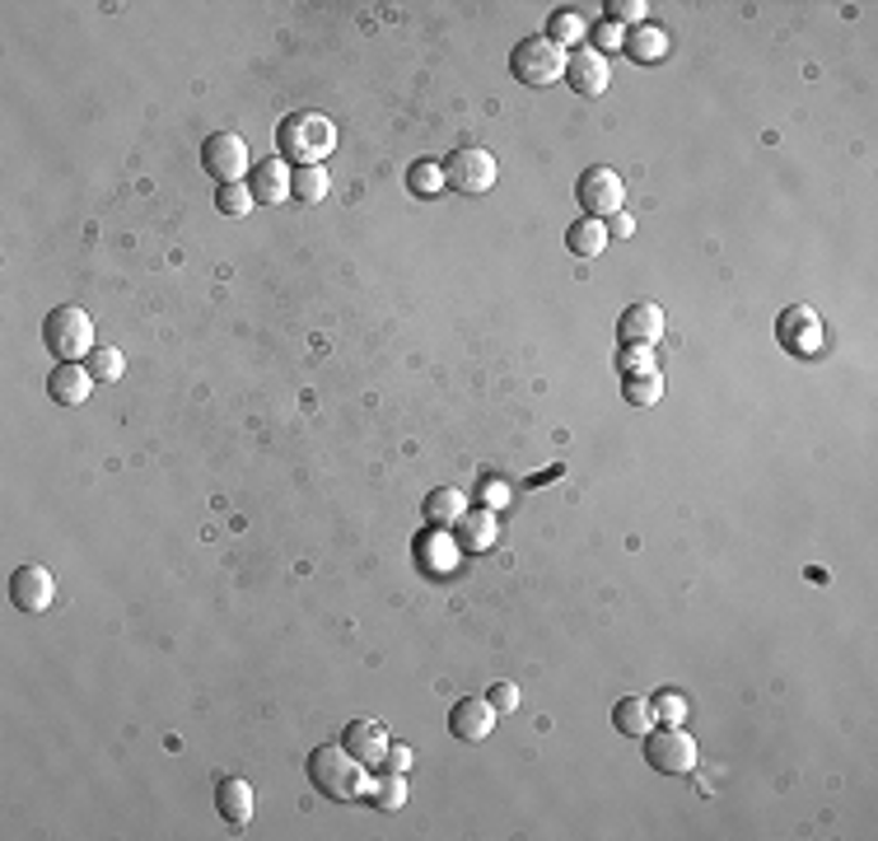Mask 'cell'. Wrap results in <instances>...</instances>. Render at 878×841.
Returning <instances> with one entry per match:
<instances>
[{
    "mask_svg": "<svg viewBox=\"0 0 878 841\" xmlns=\"http://www.w3.org/2000/svg\"><path fill=\"white\" fill-rule=\"evenodd\" d=\"M309 781H313L318 794H327V800L355 804V800H365L369 794L374 776H369L365 762L351 757L341 743H323V748H313V757H309Z\"/></svg>",
    "mask_w": 878,
    "mask_h": 841,
    "instance_id": "1",
    "label": "cell"
},
{
    "mask_svg": "<svg viewBox=\"0 0 878 841\" xmlns=\"http://www.w3.org/2000/svg\"><path fill=\"white\" fill-rule=\"evenodd\" d=\"M276 150H280V160H294L300 168L323 164L327 154L337 150V122L327 117V113H313V108H304V113H290L276 127Z\"/></svg>",
    "mask_w": 878,
    "mask_h": 841,
    "instance_id": "2",
    "label": "cell"
},
{
    "mask_svg": "<svg viewBox=\"0 0 878 841\" xmlns=\"http://www.w3.org/2000/svg\"><path fill=\"white\" fill-rule=\"evenodd\" d=\"M42 347L61 361H89L93 351V318L80 304H57L52 314L42 318Z\"/></svg>",
    "mask_w": 878,
    "mask_h": 841,
    "instance_id": "3",
    "label": "cell"
},
{
    "mask_svg": "<svg viewBox=\"0 0 878 841\" xmlns=\"http://www.w3.org/2000/svg\"><path fill=\"white\" fill-rule=\"evenodd\" d=\"M566 61H570L566 47H556L547 34H538V38H524L510 52V71H514V80H519V85L547 89V85H556L561 75H566Z\"/></svg>",
    "mask_w": 878,
    "mask_h": 841,
    "instance_id": "4",
    "label": "cell"
},
{
    "mask_svg": "<svg viewBox=\"0 0 878 841\" xmlns=\"http://www.w3.org/2000/svg\"><path fill=\"white\" fill-rule=\"evenodd\" d=\"M500 168H496V154L481 150V146H459L444 160V183L463 197H486L496 187Z\"/></svg>",
    "mask_w": 878,
    "mask_h": 841,
    "instance_id": "5",
    "label": "cell"
},
{
    "mask_svg": "<svg viewBox=\"0 0 878 841\" xmlns=\"http://www.w3.org/2000/svg\"><path fill=\"white\" fill-rule=\"evenodd\" d=\"M645 762L664 776H687L701 762V748L682 725H664V729H650L645 735Z\"/></svg>",
    "mask_w": 878,
    "mask_h": 841,
    "instance_id": "6",
    "label": "cell"
},
{
    "mask_svg": "<svg viewBox=\"0 0 878 841\" xmlns=\"http://www.w3.org/2000/svg\"><path fill=\"white\" fill-rule=\"evenodd\" d=\"M575 201L585 206V215H593V221H607V215L626 211V183H622L617 168L593 164V168H585V174H579Z\"/></svg>",
    "mask_w": 878,
    "mask_h": 841,
    "instance_id": "7",
    "label": "cell"
},
{
    "mask_svg": "<svg viewBox=\"0 0 878 841\" xmlns=\"http://www.w3.org/2000/svg\"><path fill=\"white\" fill-rule=\"evenodd\" d=\"M248 146H243V136L239 131H215V136H206V146H201V168L225 187V183H243V174H248Z\"/></svg>",
    "mask_w": 878,
    "mask_h": 841,
    "instance_id": "8",
    "label": "cell"
},
{
    "mask_svg": "<svg viewBox=\"0 0 878 841\" xmlns=\"http://www.w3.org/2000/svg\"><path fill=\"white\" fill-rule=\"evenodd\" d=\"M776 341L799 361H813L823 351V318L813 314L808 304H790L786 314L776 318Z\"/></svg>",
    "mask_w": 878,
    "mask_h": 841,
    "instance_id": "9",
    "label": "cell"
},
{
    "mask_svg": "<svg viewBox=\"0 0 878 841\" xmlns=\"http://www.w3.org/2000/svg\"><path fill=\"white\" fill-rule=\"evenodd\" d=\"M10 599H14V607H20V613H47V607H52V599H57L52 570L38 566V561H24V566L10 575Z\"/></svg>",
    "mask_w": 878,
    "mask_h": 841,
    "instance_id": "10",
    "label": "cell"
},
{
    "mask_svg": "<svg viewBox=\"0 0 878 841\" xmlns=\"http://www.w3.org/2000/svg\"><path fill=\"white\" fill-rule=\"evenodd\" d=\"M491 729H496V706L486 696H463V701H453V711H449V735L459 739V743H481V739H491Z\"/></svg>",
    "mask_w": 878,
    "mask_h": 841,
    "instance_id": "11",
    "label": "cell"
},
{
    "mask_svg": "<svg viewBox=\"0 0 878 841\" xmlns=\"http://www.w3.org/2000/svg\"><path fill=\"white\" fill-rule=\"evenodd\" d=\"M566 80L575 93H585V99H599V93L613 85V66H607L603 52H593V47H579L566 61Z\"/></svg>",
    "mask_w": 878,
    "mask_h": 841,
    "instance_id": "12",
    "label": "cell"
},
{
    "mask_svg": "<svg viewBox=\"0 0 878 841\" xmlns=\"http://www.w3.org/2000/svg\"><path fill=\"white\" fill-rule=\"evenodd\" d=\"M341 748H347L351 757H360V762H365V767L374 771V767H384V757H388V748H393V739H388L384 720H351L347 735H341Z\"/></svg>",
    "mask_w": 878,
    "mask_h": 841,
    "instance_id": "13",
    "label": "cell"
},
{
    "mask_svg": "<svg viewBox=\"0 0 878 841\" xmlns=\"http://www.w3.org/2000/svg\"><path fill=\"white\" fill-rule=\"evenodd\" d=\"M658 337H664V309L658 304L640 300L617 318V341L622 347H654Z\"/></svg>",
    "mask_w": 878,
    "mask_h": 841,
    "instance_id": "14",
    "label": "cell"
},
{
    "mask_svg": "<svg viewBox=\"0 0 878 841\" xmlns=\"http://www.w3.org/2000/svg\"><path fill=\"white\" fill-rule=\"evenodd\" d=\"M93 384H99V379L89 374V365L61 361V365L52 369V379H47V393H52V402H61V407H80V402H89Z\"/></svg>",
    "mask_w": 878,
    "mask_h": 841,
    "instance_id": "15",
    "label": "cell"
},
{
    "mask_svg": "<svg viewBox=\"0 0 878 841\" xmlns=\"http://www.w3.org/2000/svg\"><path fill=\"white\" fill-rule=\"evenodd\" d=\"M215 808H220V818H225L229 828H243V823H253L258 794H253V786H248L243 776H225V781L215 786Z\"/></svg>",
    "mask_w": 878,
    "mask_h": 841,
    "instance_id": "16",
    "label": "cell"
},
{
    "mask_svg": "<svg viewBox=\"0 0 878 841\" xmlns=\"http://www.w3.org/2000/svg\"><path fill=\"white\" fill-rule=\"evenodd\" d=\"M290 164L286 160H258L253 164V178H248V187H253V201L258 206H280V201H290Z\"/></svg>",
    "mask_w": 878,
    "mask_h": 841,
    "instance_id": "17",
    "label": "cell"
},
{
    "mask_svg": "<svg viewBox=\"0 0 878 841\" xmlns=\"http://www.w3.org/2000/svg\"><path fill=\"white\" fill-rule=\"evenodd\" d=\"M496 538H500L496 510L477 505V510H467L463 519H459V548H467V552H491V548H496Z\"/></svg>",
    "mask_w": 878,
    "mask_h": 841,
    "instance_id": "18",
    "label": "cell"
},
{
    "mask_svg": "<svg viewBox=\"0 0 878 841\" xmlns=\"http://www.w3.org/2000/svg\"><path fill=\"white\" fill-rule=\"evenodd\" d=\"M622 52L631 57V61H640V66H654V61H664V57H668V34H664V28H654V24L626 28Z\"/></svg>",
    "mask_w": 878,
    "mask_h": 841,
    "instance_id": "19",
    "label": "cell"
},
{
    "mask_svg": "<svg viewBox=\"0 0 878 841\" xmlns=\"http://www.w3.org/2000/svg\"><path fill=\"white\" fill-rule=\"evenodd\" d=\"M613 725H617V735H626V739H645L654 729L650 696H622L613 706Z\"/></svg>",
    "mask_w": 878,
    "mask_h": 841,
    "instance_id": "20",
    "label": "cell"
},
{
    "mask_svg": "<svg viewBox=\"0 0 878 841\" xmlns=\"http://www.w3.org/2000/svg\"><path fill=\"white\" fill-rule=\"evenodd\" d=\"M566 248L575 258H599L603 248H607V225L603 221H593V215H579V221L566 229Z\"/></svg>",
    "mask_w": 878,
    "mask_h": 841,
    "instance_id": "21",
    "label": "cell"
},
{
    "mask_svg": "<svg viewBox=\"0 0 878 841\" xmlns=\"http://www.w3.org/2000/svg\"><path fill=\"white\" fill-rule=\"evenodd\" d=\"M463 514H467V495H463V491L439 487V491L426 495V519H430V528H449V524H459Z\"/></svg>",
    "mask_w": 878,
    "mask_h": 841,
    "instance_id": "22",
    "label": "cell"
},
{
    "mask_svg": "<svg viewBox=\"0 0 878 841\" xmlns=\"http://www.w3.org/2000/svg\"><path fill=\"white\" fill-rule=\"evenodd\" d=\"M547 38H552L556 47H579V42L589 38L585 14H579V10H556L552 24H547Z\"/></svg>",
    "mask_w": 878,
    "mask_h": 841,
    "instance_id": "23",
    "label": "cell"
},
{
    "mask_svg": "<svg viewBox=\"0 0 878 841\" xmlns=\"http://www.w3.org/2000/svg\"><path fill=\"white\" fill-rule=\"evenodd\" d=\"M365 800H369L374 808H384V814H393V808L406 804V776H402V771H384L379 781L369 786Z\"/></svg>",
    "mask_w": 878,
    "mask_h": 841,
    "instance_id": "24",
    "label": "cell"
},
{
    "mask_svg": "<svg viewBox=\"0 0 878 841\" xmlns=\"http://www.w3.org/2000/svg\"><path fill=\"white\" fill-rule=\"evenodd\" d=\"M406 187H412V192L416 197H439V192H444V164H439V160H416L412 168H406Z\"/></svg>",
    "mask_w": 878,
    "mask_h": 841,
    "instance_id": "25",
    "label": "cell"
},
{
    "mask_svg": "<svg viewBox=\"0 0 878 841\" xmlns=\"http://www.w3.org/2000/svg\"><path fill=\"white\" fill-rule=\"evenodd\" d=\"M290 197H294V201H304V206L323 201V197H327V168H323V164H313V168H294V178H290Z\"/></svg>",
    "mask_w": 878,
    "mask_h": 841,
    "instance_id": "26",
    "label": "cell"
},
{
    "mask_svg": "<svg viewBox=\"0 0 878 841\" xmlns=\"http://www.w3.org/2000/svg\"><path fill=\"white\" fill-rule=\"evenodd\" d=\"M622 393H626V402H631V407H654V402L664 398V379H658L654 369H650V374H626Z\"/></svg>",
    "mask_w": 878,
    "mask_h": 841,
    "instance_id": "27",
    "label": "cell"
},
{
    "mask_svg": "<svg viewBox=\"0 0 878 841\" xmlns=\"http://www.w3.org/2000/svg\"><path fill=\"white\" fill-rule=\"evenodd\" d=\"M89 374L99 384H117L122 374H127V355H122L117 347H93L89 351Z\"/></svg>",
    "mask_w": 878,
    "mask_h": 841,
    "instance_id": "28",
    "label": "cell"
},
{
    "mask_svg": "<svg viewBox=\"0 0 878 841\" xmlns=\"http://www.w3.org/2000/svg\"><path fill=\"white\" fill-rule=\"evenodd\" d=\"M215 206L239 221V215L253 211V187H248V183H225V187L215 192Z\"/></svg>",
    "mask_w": 878,
    "mask_h": 841,
    "instance_id": "29",
    "label": "cell"
},
{
    "mask_svg": "<svg viewBox=\"0 0 878 841\" xmlns=\"http://www.w3.org/2000/svg\"><path fill=\"white\" fill-rule=\"evenodd\" d=\"M603 10H607V24H617V28H640L650 14L645 0H607Z\"/></svg>",
    "mask_w": 878,
    "mask_h": 841,
    "instance_id": "30",
    "label": "cell"
},
{
    "mask_svg": "<svg viewBox=\"0 0 878 841\" xmlns=\"http://www.w3.org/2000/svg\"><path fill=\"white\" fill-rule=\"evenodd\" d=\"M650 711H654V720H664V725H682L687 720V696L682 692H654Z\"/></svg>",
    "mask_w": 878,
    "mask_h": 841,
    "instance_id": "31",
    "label": "cell"
},
{
    "mask_svg": "<svg viewBox=\"0 0 878 841\" xmlns=\"http://www.w3.org/2000/svg\"><path fill=\"white\" fill-rule=\"evenodd\" d=\"M617 369L622 374H650L654 369V347H622L617 351Z\"/></svg>",
    "mask_w": 878,
    "mask_h": 841,
    "instance_id": "32",
    "label": "cell"
},
{
    "mask_svg": "<svg viewBox=\"0 0 878 841\" xmlns=\"http://www.w3.org/2000/svg\"><path fill=\"white\" fill-rule=\"evenodd\" d=\"M589 38H593V52H603V57H607V52H622V42H626V28H617V24H607V20H603V24L593 28Z\"/></svg>",
    "mask_w": 878,
    "mask_h": 841,
    "instance_id": "33",
    "label": "cell"
},
{
    "mask_svg": "<svg viewBox=\"0 0 878 841\" xmlns=\"http://www.w3.org/2000/svg\"><path fill=\"white\" fill-rule=\"evenodd\" d=\"M486 701L496 706V715H510V711H519V688H514V682H496V688L486 692Z\"/></svg>",
    "mask_w": 878,
    "mask_h": 841,
    "instance_id": "34",
    "label": "cell"
},
{
    "mask_svg": "<svg viewBox=\"0 0 878 841\" xmlns=\"http://www.w3.org/2000/svg\"><path fill=\"white\" fill-rule=\"evenodd\" d=\"M406 767H412V748H406V743H393V748H388V757H384V767H379V771H402V776H406Z\"/></svg>",
    "mask_w": 878,
    "mask_h": 841,
    "instance_id": "35",
    "label": "cell"
},
{
    "mask_svg": "<svg viewBox=\"0 0 878 841\" xmlns=\"http://www.w3.org/2000/svg\"><path fill=\"white\" fill-rule=\"evenodd\" d=\"M607 239H631V234H636V221H631V215H626V211H617V215H607Z\"/></svg>",
    "mask_w": 878,
    "mask_h": 841,
    "instance_id": "36",
    "label": "cell"
},
{
    "mask_svg": "<svg viewBox=\"0 0 878 841\" xmlns=\"http://www.w3.org/2000/svg\"><path fill=\"white\" fill-rule=\"evenodd\" d=\"M505 501H510V487H505V481H486V487H481V505H486V510H500Z\"/></svg>",
    "mask_w": 878,
    "mask_h": 841,
    "instance_id": "37",
    "label": "cell"
}]
</instances>
